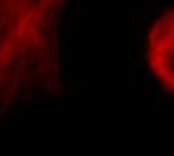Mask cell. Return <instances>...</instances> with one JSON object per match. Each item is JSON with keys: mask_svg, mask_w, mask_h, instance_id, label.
<instances>
[{"mask_svg": "<svg viewBox=\"0 0 174 156\" xmlns=\"http://www.w3.org/2000/svg\"><path fill=\"white\" fill-rule=\"evenodd\" d=\"M68 0H0V113L59 80L57 33Z\"/></svg>", "mask_w": 174, "mask_h": 156, "instance_id": "6da1fadb", "label": "cell"}, {"mask_svg": "<svg viewBox=\"0 0 174 156\" xmlns=\"http://www.w3.org/2000/svg\"><path fill=\"white\" fill-rule=\"evenodd\" d=\"M147 65L158 83L174 92V8L162 12L147 35Z\"/></svg>", "mask_w": 174, "mask_h": 156, "instance_id": "7a4b0ae2", "label": "cell"}]
</instances>
